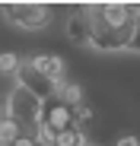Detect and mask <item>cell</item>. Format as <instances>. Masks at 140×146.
I'll use <instances>...</instances> for the list:
<instances>
[{
	"label": "cell",
	"mask_w": 140,
	"mask_h": 146,
	"mask_svg": "<svg viewBox=\"0 0 140 146\" xmlns=\"http://www.w3.org/2000/svg\"><path fill=\"white\" fill-rule=\"evenodd\" d=\"M86 22H89V44L99 48V51H121V48L131 44V38L137 35V22H127V26H108L102 19L99 7L86 10Z\"/></svg>",
	"instance_id": "6da1fadb"
},
{
	"label": "cell",
	"mask_w": 140,
	"mask_h": 146,
	"mask_svg": "<svg viewBox=\"0 0 140 146\" xmlns=\"http://www.w3.org/2000/svg\"><path fill=\"white\" fill-rule=\"evenodd\" d=\"M7 114L13 121H19V124L32 133L35 124L41 121V102L35 99V95H29L22 86H13V92L7 95Z\"/></svg>",
	"instance_id": "7a4b0ae2"
},
{
	"label": "cell",
	"mask_w": 140,
	"mask_h": 146,
	"mask_svg": "<svg viewBox=\"0 0 140 146\" xmlns=\"http://www.w3.org/2000/svg\"><path fill=\"white\" fill-rule=\"evenodd\" d=\"M3 16L13 22V26L26 29V32H38V29L48 26L51 10L48 7H38V3H13V7H3Z\"/></svg>",
	"instance_id": "3957f363"
},
{
	"label": "cell",
	"mask_w": 140,
	"mask_h": 146,
	"mask_svg": "<svg viewBox=\"0 0 140 146\" xmlns=\"http://www.w3.org/2000/svg\"><path fill=\"white\" fill-rule=\"evenodd\" d=\"M38 124H45L54 133L70 130V127H73V108H67L57 95H51L48 102H41V121H38Z\"/></svg>",
	"instance_id": "277c9868"
},
{
	"label": "cell",
	"mask_w": 140,
	"mask_h": 146,
	"mask_svg": "<svg viewBox=\"0 0 140 146\" xmlns=\"http://www.w3.org/2000/svg\"><path fill=\"white\" fill-rule=\"evenodd\" d=\"M16 80H19V86L26 89L29 95H35L38 102H48L51 95L57 92V86H51V83L45 80V76H41L38 70H32L29 64H22V67H19V73H16Z\"/></svg>",
	"instance_id": "5b68a950"
},
{
	"label": "cell",
	"mask_w": 140,
	"mask_h": 146,
	"mask_svg": "<svg viewBox=\"0 0 140 146\" xmlns=\"http://www.w3.org/2000/svg\"><path fill=\"white\" fill-rule=\"evenodd\" d=\"M32 70H38L45 80H48L51 86H61L64 83V76H67V60L64 57H57V54H32L29 60H26Z\"/></svg>",
	"instance_id": "8992f818"
},
{
	"label": "cell",
	"mask_w": 140,
	"mask_h": 146,
	"mask_svg": "<svg viewBox=\"0 0 140 146\" xmlns=\"http://www.w3.org/2000/svg\"><path fill=\"white\" fill-rule=\"evenodd\" d=\"M67 35L73 44H86L89 41V22H86V10H73L67 19Z\"/></svg>",
	"instance_id": "52a82bcc"
},
{
	"label": "cell",
	"mask_w": 140,
	"mask_h": 146,
	"mask_svg": "<svg viewBox=\"0 0 140 146\" xmlns=\"http://www.w3.org/2000/svg\"><path fill=\"white\" fill-rule=\"evenodd\" d=\"M54 95H57V99H61L67 108H77V105H83V89H80V83H61Z\"/></svg>",
	"instance_id": "ba28073f"
},
{
	"label": "cell",
	"mask_w": 140,
	"mask_h": 146,
	"mask_svg": "<svg viewBox=\"0 0 140 146\" xmlns=\"http://www.w3.org/2000/svg\"><path fill=\"white\" fill-rule=\"evenodd\" d=\"M22 133H29V130L22 127L19 121H13L10 114H7L3 121H0V143H7V146H10V143H13L16 137H22Z\"/></svg>",
	"instance_id": "9c48e42d"
},
{
	"label": "cell",
	"mask_w": 140,
	"mask_h": 146,
	"mask_svg": "<svg viewBox=\"0 0 140 146\" xmlns=\"http://www.w3.org/2000/svg\"><path fill=\"white\" fill-rule=\"evenodd\" d=\"M83 143H86V133H83V130H77V127L61 130V133L51 140V146H83Z\"/></svg>",
	"instance_id": "30bf717a"
},
{
	"label": "cell",
	"mask_w": 140,
	"mask_h": 146,
	"mask_svg": "<svg viewBox=\"0 0 140 146\" xmlns=\"http://www.w3.org/2000/svg\"><path fill=\"white\" fill-rule=\"evenodd\" d=\"M19 67H22V57L19 54H13V51L0 54V73H3V76H16Z\"/></svg>",
	"instance_id": "8fae6325"
},
{
	"label": "cell",
	"mask_w": 140,
	"mask_h": 146,
	"mask_svg": "<svg viewBox=\"0 0 140 146\" xmlns=\"http://www.w3.org/2000/svg\"><path fill=\"white\" fill-rule=\"evenodd\" d=\"M10 146H38V143H35V137H32V133H22V137H16Z\"/></svg>",
	"instance_id": "7c38bea8"
},
{
	"label": "cell",
	"mask_w": 140,
	"mask_h": 146,
	"mask_svg": "<svg viewBox=\"0 0 140 146\" xmlns=\"http://www.w3.org/2000/svg\"><path fill=\"white\" fill-rule=\"evenodd\" d=\"M115 146H137V140H134V137H121Z\"/></svg>",
	"instance_id": "4fadbf2b"
},
{
	"label": "cell",
	"mask_w": 140,
	"mask_h": 146,
	"mask_svg": "<svg viewBox=\"0 0 140 146\" xmlns=\"http://www.w3.org/2000/svg\"><path fill=\"white\" fill-rule=\"evenodd\" d=\"M7 117V95H0V121Z\"/></svg>",
	"instance_id": "5bb4252c"
},
{
	"label": "cell",
	"mask_w": 140,
	"mask_h": 146,
	"mask_svg": "<svg viewBox=\"0 0 140 146\" xmlns=\"http://www.w3.org/2000/svg\"><path fill=\"white\" fill-rule=\"evenodd\" d=\"M83 146H96V143H83Z\"/></svg>",
	"instance_id": "9a60e30c"
},
{
	"label": "cell",
	"mask_w": 140,
	"mask_h": 146,
	"mask_svg": "<svg viewBox=\"0 0 140 146\" xmlns=\"http://www.w3.org/2000/svg\"><path fill=\"white\" fill-rule=\"evenodd\" d=\"M0 146H7V143H0Z\"/></svg>",
	"instance_id": "2e32d148"
}]
</instances>
